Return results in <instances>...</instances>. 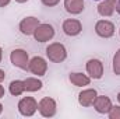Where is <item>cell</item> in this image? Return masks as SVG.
<instances>
[{"label":"cell","mask_w":120,"mask_h":119,"mask_svg":"<svg viewBox=\"0 0 120 119\" xmlns=\"http://www.w3.org/2000/svg\"><path fill=\"white\" fill-rule=\"evenodd\" d=\"M46 58L53 63H61L67 59V49L61 42H52L46 46Z\"/></svg>","instance_id":"cell-1"},{"label":"cell","mask_w":120,"mask_h":119,"mask_svg":"<svg viewBox=\"0 0 120 119\" xmlns=\"http://www.w3.org/2000/svg\"><path fill=\"white\" fill-rule=\"evenodd\" d=\"M10 62L14 67H18L21 70H28V63H30V55L25 49L17 48L10 52Z\"/></svg>","instance_id":"cell-2"},{"label":"cell","mask_w":120,"mask_h":119,"mask_svg":"<svg viewBox=\"0 0 120 119\" xmlns=\"http://www.w3.org/2000/svg\"><path fill=\"white\" fill-rule=\"evenodd\" d=\"M55 27L52 25V24H49V23H41L38 27H36V30L34 32V38H35V41H38V42H41V44H43V42H49V41H52L53 39V36H55Z\"/></svg>","instance_id":"cell-3"},{"label":"cell","mask_w":120,"mask_h":119,"mask_svg":"<svg viewBox=\"0 0 120 119\" xmlns=\"http://www.w3.org/2000/svg\"><path fill=\"white\" fill-rule=\"evenodd\" d=\"M17 108H18L20 115L30 118V116H34L38 111V101L34 97H22L18 101Z\"/></svg>","instance_id":"cell-4"},{"label":"cell","mask_w":120,"mask_h":119,"mask_svg":"<svg viewBox=\"0 0 120 119\" xmlns=\"http://www.w3.org/2000/svg\"><path fill=\"white\" fill-rule=\"evenodd\" d=\"M38 112L43 118H53L57 112V104L52 97H43L38 102Z\"/></svg>","instance_id":"cell-5"},{"label":"cell","mask_w":120,"mask_h":119,"mask_svg":"<svg viewBox=\"0 0 120 119\" xmlns=\"http://www.w3.org/2000/svg\"><path fill=\"white\" fill-rule=\"evenodd\" d=\"M85 70H87L88 76L94 80H101L103 77V73H105V67H103L102 60L96 59V58L90 59L85 63Z\"/></svg>","instance_id":"cell-6"},{"label":"cell","mask_w":120,"mask_h":119,"mask_svg":"<svg viewBox=\"0 0 120 119\" xmlns=\"http://www.w3.org/2000/svg\"><path fill=\"white\" fill-rule=\"evenodd\" d=\"M116 28H115V24L109 20H98L96 24H95V34L101 38H105V39H109L115 35Z\"/></svg>","instance_id":"cell-7"},{"label":"cell","mask_w":120,"mask_h":119,"mask_svg":"<svg viewBox=\"0 0 120 119\" xmlns=\"http://www.w3.org/2000/svg\"><path fill=\"white\" fill-rule=\"evenodd\" d=\"M28 70H30L34 76L42 77L48 71V62H46V59H43L42 56H34L32 59H30Z\"/></svg>","instance_id":"cell-8"},{"label":"cell","mask_w":120,"mask_h":119,"mask_svg":"<svg viewBox=\"0 0 120 119\" xmlns=\"http://www.w3.org/2000/svg\"><path fill=\"white\" fill-rule=\"evenodd\" d=\"M39 24H41V21H39L38 17L30 16V17H25V18H22V20L20 21L18 30H20V32H21L22 35L30 36V35H34V32H35L36 27H38Z\"/></svg>","instance_id":"cell-9"},{"label":"cell","mask_w":120,"mask_h":119,"mask_svg":"<svg viewBox=\"0 0 120 119\" xmlns=\"http://www.w3.org/2000/svg\"><path fill=\"white\" fill-rule=\"evenodd\" d=\"M61 30L67 36H77L82 32V24L77 18H67L63 21Z\"/></svg>","instance_id":"cell-10"},{"label":"cell","mask_w":120,"mask_h":119,"mask_svg":"<svg viewBox=\"0 0 120 119\" xmlns=\"http://www.w3.org/2000/svg\"><path fill=\"white\" fill-rule=\"evenodd\" d=\"M96 97H98V91L95 88H85L78 94V104L84 108H90L94 105Z\"/></svg>","instance_id":"cell-11"},{"label":"cell","mask_w":120,"mask_h":119,"mask_svg":"<svg viewBox=\"0 0 120 119\" xmlns=\"http://www.w3.org/2000/svg\"><path fill=\"white\" fill-rule=\"evenodd\" d=\"M94 109L98 112V114H102V115H108V112L110 111V108L113 107L112 104V99L108 97V95H98L96 99L94 101Z\"/></svg>","instance_id":"cell-12"},{"label":"cell","mask_w":120,"mask_h":119,"mask_svg":"<svg viewBox=\"0 0 120 119\" xmlns=\"http://www.w3.org/2000/svg\"><path fill=\"white\" fill-rule=\"evenodd\" d=\"M116 6H117V0H101L96 10L101 17H112L116 11Z\"/></svg>","instance_id":"cell-13"},{"label":"cell","mask_w":120,"mask_h":119,"mask_svg":"<svg viewBox=\"0 0 120 119\" xmlns=\"http://www.w3.org/2000/svg\"><path fill=\"white\" fill-rule=\"evenodd\" d=\"M68 80L73 86L75 87H87L91 84V77L88 74H84V73H80V71H73L70 73L68 76Z\"/></svg>","instance_id":"cell-14"},{"label":"cell","mask_w":120,"mask_h":119,"mask_svg":"<svg viewBox=\"0 0 120 119\" xmlns=\"http://www.w3.org/2000/svg\"><path fill=\"white\" fill-rule=\"evenodd\" d=\"M84 0H64V8L71 16H78L84 11Z\"/></svg>","instance_id":"cell-15"},{"label":"cell","mask_w":120,"mask_h":119,"mask_svg":"<svg viewBox=\"0 0 120 119\" xmlns=\"http://www.w3.org/2000/svg\"><path fill=\"white\" fill-rule=\"evenodd\" d=\"M24 84H25V91L27 92H36L39 90H42L43 87V83L39 77L34 76V77H27L24 80Z\"/></svg>","instance_id":"cell-16"},{"label":"cell","mask_w":120,"mask_h":119,"mask_svg":"<svg viewBox=\"0 0 120 119\" xmlns=\"http://www.w3.org/2000/svg\"><path fill=\"white\" fill-rule=\"evenodd\" d=\"M8 91L13 97H20L25 92V84L24 80H13L8 86Z\"/></svg>","instance_id":"cell-17"},{"label":"cell","mask_w":120,"mask_h":119,"mask_svg":"<svg viewBox=\"0 0 120 119\" xmlns=\"http://www.w3.org/2000/svg\"><path fill=\"white\" fill-rule=\"evenodd\" d=\"M112 69L116 76H120V48L115 52L113 59H112Z\"/></svg>","instance_id":"cell-18"},{"label":"cell","mask_w":120,"mask_h":119,"mask_svg":"<svg viewBox=\"0 0 120 119\" xmlns=\"http://www.w3.org/2000/svg\"><path fill=\"white\" fill-rule=\"evenodd\" d=\"M109 119H120V105H113L108 112Z\"/></svg>","instance_id":"cell-19"},{"label":"cell","mask_w":120,"mask_h":119,"mask_svg":"<svg viewBox=\"0 0 120 119\" xmlns=\"http://www.w3.org/2000/svg\"><path fill=\"white\" fill-rule=\"evenodd\" d=\"M41 1L46 7H55V6H57L60 3V0H41Z\"/></svg>","instance_id":"cell-20"},{"label":"cell","mask_w":120,"mask_h":119,"mask_svg":"<svg viewBox=\"0 0 120 119\" xmlns=\"http://www.w3.org/2000/svg\"><path fill=\"white\" fill-rule=\"evenodd\" d=\"M10 1H11V0H0V7H6V6H8Z\"/></svg>","instance_id":"cell-21"},{"label":"cell","mask_w":120,"mask_h":119,"mask_svg":"<svg viewBox=\"0 0 120 119\" xmlns=\"http://www.w3.org/2000/svg\"><path fill=\"white\" fill-rule=\"evenodd\" d=\"M4 79H6V71L0 69V83H1V81H3Z\"/></svg>","instance_id":"cell-22"},{"label":"cell","mask_w":120,"mask_h":119,"mask_svg":"<svg viewBox=\"0 0 120 119\" xmlns=\"http://www.w3.org/2000/svg\"><path fill=\"white\" fill-rule=\"evenodd\" d=\"M4 94H6V90H4V87H3V86L0 84V99H1L3 97H4Z\"/></svg>","instance_id":"cell-23"},{"label":"cell","mask_w":120,"mask_h":119,"mask_svg":"<svg viewBox=\"0 0 120 119\" xmlns=\"http://www.w3.org/2000/svg\"><path fill=\"white\" fill-rule=\"evenodd\" d=\"M116 11H117V14H120V0H117V6H116Z\"/></svg>","instance_id":"cell-24"},{"label":"cell","mask_w":120,"mask_h":119,"mask_svg":"<svg viewBox=\"0 0 120 119\" xmlns=\"http://www.w3.org/2000/svg\"><path fill=\"white\" fill-rule=\"evenodd\" d=\"M1 59H3V49H1V46H0V63H1Z\"/></svg>","instance_id":"cell-25"},{"label":"cell","mask_w":120,"mask_h":119,"mask_svg":"<svg viewBox=\"0 0 120 119\" xmlns=\"http://www.w3.org/2000/svg\"><path fill=\"white\" fill-rule=\"evenodd\" d=\"M15 1H17V3H20V4H22V3H27L28 0H15Z\"/></svg>","instance_id":"cell-26"},{"label":"cell","mask_w":120,"mask_h":119,"mask_svg":"<svg viewBox=\"0 0 120 119\" xmlns=\"http://www.w3.org/2000/svg\"><path fill=\"white\" fill-rule=\"evenodd\" d=\"M1 114H3V104L0 102V115H1Z\"/></svg>","instance_id":"cell-27"},{"label":"cell","mask_w":120,"mask_h":119,"mask_svg":"<svg viewBox=\"0 0 120 119\" xmlns=\"http://www.w3.org/2000/svg\"><path fill=\"white\" fill-rule=\"evenodd\" d=\"M117 101H119V104H120V92L117 94Z\"/></svg>","instance_id":"cell-28"},{"label":"cell","mask_w":120,"mask_h":119,"mask_svg":"<svg viewBox=\"0 0 120 119\" xmlns=\"http://www.w3.org/2000/svg\"><path fill=\"white\" fill-rule=\"evenodd\" d=\"M119 35H120V28H119Z\"/></svg>","instance_id":"cell-29"},{"label":"cell","mask_w":120,"mask_h":119,"mask_svg":"<svg viewBox=\"0 0 120 119\" xmlns=\"http://www.w3.org/2000/svg\"><path fill=\"white\" fill-rule=\"evenodd\" d=\"M96 1H101V0H96Z\"/></svg>","instance_id":"cell-30"}]
</instances>
